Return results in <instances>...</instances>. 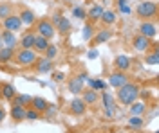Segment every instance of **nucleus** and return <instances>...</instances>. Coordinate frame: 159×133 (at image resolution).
I'll return each instance as SVG.
<instances>
[{"mask_svg":"<svg viewBox=\"0 0 159 133\" xmlns=\"http://www.w3.org/2000/svg\"><path fill=\"white\" fill-rule=\"evenodd\" d=\"M139 94H141V88H139L138 83H127V85H123L121 88H118V101L121 104H127L130 106L134 101H138Z\"/></svg>","mask_w":159,"mask_h":133,"instance_id":"obj_1","label":"nucleus"},{"mask_svg":"<svg viewBox=\"0 0 159 133\" xmlns=\"http://www.w3.org/2000/svg\"><path fill=\"white\" fill-rule=\"evenodd\" d=\"M15 63L18 67H31L34 65L36 60H38V54L33 51V49H20L18 52H15Z\"/></svg>","mask_w":159,"mask_h":133,"instance_id":"obj_2","label":"nucleus"},{"mask_svg":"<svg viewBox=\"0 0 159 133\" xmlns=\"http://www.w3.org/2000/svg\"><path fill=\"white\" fill-rule=\"evenodd\" d=\"M156 13H157V4L156 2H150V0L139 2L138 7H136V15H138L139 18H143V20L156 16Z\"/></svg>","mask_w":159,"mask_h":133,"instance_id":"obj_3","label":"nucleus"},{"mask_svg":"<svg viewBox=\"0 0 159 133\" xmlns=\"http://www.w3.org/2000/svg\"><path fill=\"white\" fill-rule=\"evenodd\" d=\"M36 32H38V36H42V38L51 40V38L56 34V29H54V25L51 23V20L42 18V20L36 22Z\"/></svg>","mask_w":159,"mask_h":133,"instance_id":"obj_4","label":"nucleus"},{"mask_svg":"<svg viewBox=\"0 0 159 133\" xmlns=\"http://www.w3.org/2000/svg\"><path fill=\"white\" fill-rule=\"evenodd\" d=\"M51 23L54 25V29H56L60 34H67V32L70 31V20H69V18H65L63 15H60V13L52 15Z\"/></svg>","mask_w":159,"mask_h":133,"instance_id":"obj_5","label":"nucleus"},{"mask_svg":"<svg viewBox=\"0 0 159 133\" xmlns=\"http://www.w3.org/2000/svg\"><path fill=\"white\" fill-rule=\"evenodd\" d=\"M0 40H2V47H7V49H15L16 51L18 40H16V34L15 32H11V31L0 32Z\"/></svg>","mask_w":159,"mask_h":133,"instance_id":"obj_6","label":"nucleus"},{"mask_svg":"<svg viewBox=\"0 0 159 133\" xmlns=\"http://www.w3.org/2000/svg\"><path fill=\"white\" fill-rule=\"evenodd\" d=\"M22 27V20L18 15H9L7 18H4V29L11 32H16Z\"/></svg>","mask_w":159,"mask_h":133,"instance_id":"obj_7","label":"nucleus"},{"mask_svg":"<svg viewBox=\"0 0 159 133\" xmlns=\"http://www.w3.org/2000/svg\"><path fill=\"white\" fill-rule=\"evenodd\" d=\"M132 45H134V49L138 52H148V49L152 47V41H150V38H145V36L138 34V36L132 40Z\"/></svg>","mask_w":159,"mask_h":133,"instance_id":"obj_8","label":"nucleus"},{"mask_svg":"<svg viewBox=\"0 0 159 133\" xmlns=\"http://www.w3.org/2000/svg\"><path fill=\"white\" fill-rule=\"evenodd\" d=\"M127 83H129V76H127L125 72H114L109 77V85L114 86V88H121V86L127 85Z\"/></svg>","mask_w":159,"mask_h":133,"instance_id":"obj_9","label":"nucleus"},{"mask_svg":"<svg viewBox=\"0 0 159 133\" xmlns=\"http://www.w3.org/2000/svg\"><path fill=\"white\" fill-rule=\"evenodd\" d=\"M101 101H103V106H105V115H107V117H112V115H114V108H116L114 97H112L109 92H103L101 94Z\"/></svg>","mask_w":159,"mask_h":133,"instance_id":"obj_10","label":"nucleus"},{"mask_svg":"<svg viewBox=\"0 0 159 133\" xmlns=\"http://www.w3.org/2000/svg\"><path fill=\"white\" fill-rule=\"evenodd\" d=\"M31 101H33V97L27 95V94H16L15 97H13V106H22V108H29L31 106Z\"/></svg>","mask_w":159,"mask_h":133,"instance_id":"obj_11","label":"nucleus"},{"mask_svg":"<svg viewBox=\"0 0 159 133\" xmlns=\"http://www.w3.org/2000/svg\"><path fill=\"white\" fill-rule=\"evenodd\" d=\"M139 32H141V36H145V38H154V36L157 34V29H156L154 23H150V22H143L141 27H139Z\"/></svg>","mask_w":159,"mask_h":133,"instance_id":"obj_12","label":"nucleus"},{"mask_svg":"<svg viewBox=\"0 0 159 133\" xmlns=\"http://www.w3.org/2000/svg\"><path fill=\"white\" fill-rule=\"evenodd\" d=\"M69 104H70V106H69L70 113H74V115H83L85 110H87V104L81 101V99H72Z\"/></svg>","mask_w":159,"mask_h":133,"instance_id":"obj_13","label":"nucleus"},{"mask_svg":"<svg viewBox=\"0 0 159 133\" xmlns=\"http://www.w3.org/2000/svg\"><path fill=\"white\" fill-rule=\"evenodd\" d=\"M114 67L118 69V72H125L130 69V58L125 54H119L118 58L114 60Z\"/></svg>","mask_w":159,"mask_h":133,"instance_id":"obj_14","label":"nucleus"},{"mask_svg":"<svg viewBox=\"0 0 159 133\" xmlns=\"http://www.w3.org/2000/svg\"><path fill=\"white\" fill-rule=\"evenodd\" d=\"M145 112H147V102L134 101L130 104V117H141Z\"/></svg>","mask_w":159,"mask_h":133,"instance_id":"obj_15","label":"nucleus"},{"mask_svg":"<svg viewBox=\"0 0 159 133\" xmlns=\"http://www.w3.org/2000/svg\"><path fill=\"white\" fill-rule=\"evenodd\" d=\"M18 16H20V20H22V25H29L31 27L33 23H36V15L31 9H24Z\"/></svg>","mask_w":159,"mask_h":133,"instance_id":"obj_16","label":"nucleus"},{"mask_svg":"<svg viewBox=\"0 0 159 133\" xmlns=\"http://www.w3.org/2000/svg\"><path fill=\"white\" fill-rule=\"evenodd\" d=\"M34 40H36V32H25L20 40V49H33L34 45Z\"/></svg>","mask_w":159,"mask_h":133,"instance_id":"obj_17","label":"nucleus"},{"mask_svg":"<svg viewBox=\"0 0 159 133\" xmlns=\"http://www.w3.org/2000/svg\"><path fill=\"white\" fill-rule=\"evenodd\" d=\"M0 90H2V97L7 99V101H13V97L16 95V88H15L11 83H4V85H0Z\"/></svg>","mask_w":159,"mask_h":133,"instance_id":"obj_18","label":"nucleus"},{"mask_svg":"<svg viewBox=\"0 0 159 133\" xmlns=\"http://www.w3.org/2000/svg\"><path fill=\"white\" fill-rule=\"evenodd\" d=\"M49 45H51L49 40H45V38H42V36L36 34V40H34V45H33V51L36 52V54H43Z\"/></svg>","mask_w":159,"mask_h":133,"instance_id":"obj_19","label":"nucleus"},{"mask_svg":"<svg viewBox=\"0 0 159 133\" xmlns=\"http://www.w3.org/2000/svg\"><path fill=\"white\" fill-rule=\"evenodd\" d=\"M31 108L42 113V112H45V110L49 108V102L45 101L43 97H33V101H31Z\"/></svg>","mask_w":159,"mask_h":133,"instance_id":"obj_20","label":"nucleus"},{"mask_svg":"<svg viewBox=\"0 0 159 133\" xmlns=\"http://www.w3.org/2000/svg\"><path fill=\"white\" fill-rule=\"evenodd\" d=\"M34 67H36V70H38L40 74L51 72L52 70V61H51V60H45V58H38L36 63H34Z\"/></svg>","mask_w":159,"mask_h":133,"instance_id":"obj_21","label":"nucleus"},{"mask_svg":"<svg viewBox=\"0 0 159 133\" xmlns=\"http://www.w3.org/2000/svg\"><path fill=\"white\" fill-rule=\"evenodd\" d=\"M67 88H69V92H70V94H80V92H83V81H81L78 76H76V77L69 79V85H67Z\"/></svg>","mask_w":159,"mask_h":133,"instance_id":"obj_22","label":"nucleus"},{"mask_svg":"<svg viewBox=\"0 0 159 133\" xmlns=\"http://www.w3.org/2000/svg\"><path fill=\"white\" fill-rule=\"evenodd\" d=\"M103 11H105V9H103L99 4H94V6L89 9V20H90V22L101 20V15H103Z\"/></svg>","mask_w":159,"mask_h":133,"instance_id":"obj_23","label":"nucleus"},{"mask_svg":"<svg viewBox=\"0 0 159 133\" xmlns=\"http://www.w3.org/2000/svg\"><path fill=\"white\" fill-rule=\"evenodd\" d=\"M11 119L13 121H25V108H22V106H13L11 108Z\"/></svg>","mask_w":159,"mask_h":133,"instance_id":"obj_24","label":"nucleus"},{"mask_svg":"<svg viewBox=\"0 0 159 133\" xmlns=\"http://www.w3.org/2000/svg\"><path fill=\"white\" fill-rule=\"evenodd\" d=\"M15 49H7V47H2L0 49V61L2 63H9L15 58Z\"/></svg>","mask_w":159,"mask_h":133,"instance_id":"obj_25","label":"nucleus"},{"mask_svg":"<svg viewBox=\"0 0 159 133\" xmlns=\"http://www.w3.org/2000/svg\"><path fill=\"white\" fill-rule=\"evenodd\" d=\"M81 101L85 102V104H94V102L98 101V94H96V90H83Z\"/></svg>","mask_w":159,"mask_h":133,"instance_id":"obj_26","label":"nucleus"},{"mask_svg":"<svg viewBox=\"0 0 159 133\" xmlns=\"http://www.w3.org/2000/svg\"><path fill=\"white\" fill-rule=\"evenodd\" d=\"M110 36H112V32L109 29H103V31H99L96 36H94V43L98 45V43H103V41H109Z\"/></svg>","mask_w":159,"mask_h":133,"instance_id":"obj_27","label":"nucleus"},{"mask_svg":"<svg viewBox=\"0 0 159 133\" xmlns=\"http://www.w3.org/2000/svg\"><path fill=\"white\" fill-rule=\"evenodd\" d=\"M101 22H103L105 25H112V23H116V13H114V11H103V15H101Z\"/></svg>","mask_w":159,"mask_h":133,"instance_id":"obj_28","label":"nucleus"},{"mask_svg":"<svg viewBox=\"0 0 159 133\" xmlns=\"http://www.w3.org/2000/svg\"><path fill=\"white\" fill-rule=\"evenodd\" d=\"M90 90H107V83L103 79H87Z\"/></svg>","mask_w":159,"mask_h":133,"instance_id":"obj_29","label":"nucleus"},{"mask_svg":"<svg viewBox=\"0 0 159 133\" xmlns=\"http://www.w3.org/2000/svg\"><path fill=\"white\" fill-rule=\"evenodd\" d=\"M11 11H13V6H11L9 2H0V20L7 18L11 15Z\"/></svg>","mask_w":159,"mask_h":133,"instance_id":"obj_30","label":"nucleus"},{"mask_svg":"<svg viewBox=\"0 0 159 133\" xmlns=\"http://www.w3.org/2000/svg\"><path fill=\"white\" fill-rule=\"evenodd\" d=\"M72 16L78 18V20H85L87 18V11L83 9L81 6H76V7H72Z\"/></svg>","mask_w":159,"mask_h":133,"instance_id":"obj_31","label":"nucleus"},{"mask_svg":"<svg viewBox=\"0 0 159 133\" xmlns=\"http://www.w3.org/2000/svg\"><path fill=\"white\" fill-rule=\"evenodd\" d=\"M157 61H159L157 51H154L152 54H147V58H145V63H147V65H157Z\"/></svg>","mask_w":159,"mask_h":133,"instance_id":"obj_32","label":"nucleus"},{"mask_svg":"<svg viewBox=\"0 0 159 133\" xmlns=\"http://www.w3.org/2000/svg\"><path fill=\"white\" fill-rule=\"evenodd\" d=\"M83 40H90L92 36H94V27H92V23H87L85 27H83Z\"/></svg>","mask_w":159,"mask_h":133,"instance_id":"obj_33","label":"nucleus"},{"mask_svg":"<svg viewBox=\"0 0 159 133\" xmlns=\"http://www.w3.org/2000/svg\"><path fill=\"white\" fill-rule=\"evenodd\" d=\"M43 54H45V60H52V58L58 54V47H56V45H49Z\"/></svg>","mask_w":159,"mask_h":133,"instance_id":"obj_34","label":"nucleus"},{"mask_svg":"<svg viewBox=\"0 0 159 133\" xmlns=\"http://www.w3.org/2000/svg\"><path fill=\"white\" fill-rule=\"evenodd\" d=\"M25 119L27 121H36V119H40V112H36V110H33V108H25Z\"/></svg>","mask_w":159,"mask_h":133,"instance_id":"obj_35","label":"nucleus"},{"mask_svg":"<svg viewBox=\"0 0 159 133\" xmlns=\"http://www.w3.org/2000/svg\"><path fill=\"white\" fill-rule=\"evenodd\" d=\"M129 126L130 128H141V126H143V119H141V117H130Z\"/></svg>","mask_w":159,"mask_h":133,"instance_id":"obj_36","label":"nucleus"},{"mask_svg":"<svg viewBox=\"0 0 159 133\" xmlns=\"http://www.w3.org/2000/svg\"><path fill=\"white\" fill-rule=\"evenodd\" d=\"M52 79H54L56 83L63 81V79H65V74H63V72H54V74H52Z\"/></svg>","mask_w":159,"mask_h":133,"instance_id":"obj_37","label":"nucleus"},{"mask_svg":"<svg viewBox=\"0 0 159 133\" xmlns=\"http://www.w3.org/2000/svg\"><path fill=\"white\" fill-rule=\"evenodd\" d=\"M119 9H121V13H123V15H129V13H130V7H129V6H121Z\"/></svg>","mask_w":159,"mask_h":133,"instance_id":"obj_38","label":"nucleus"},{"mask_svg":"<svg viewBox=\"0 0 159 133\" xmlns=\"http://www.w3.org/2000/svg\"><path fill=\"white\" fill-rule=\"evenodd\" d=\"M4 117H6V110H4V108L0 106V123L4 121Z\"/></svg>","mask_w":159,"mask_h":133,"instance_id":"obj_39","label":"nucleus"},{"mask_svg":"<svg viewBox=\"0 0 159 133\" xmlns=\"http://www.w3.org/2000/svg\"><path fill=\"white\" fill-rule=\"evenodd\" d=\"M89 58H90V60H94V58H98V52H96V51H90V52H89Z\"/></svg>","mask_w":159,"mask_h":133,"instance_id":"obj_40","label":"nucleus"},{"mask_svg":"<svg viewBox=\"0 0 159 133\" xmlns=\"http://www.w3.org/2000/svg\"><path fill=\"white\" fill-rule=\"evenodd\" d=\"M118 6L121 7V6H127V0H118Z\"/></svg>","mask_w":159,"mask_h":133,"instance_id":"obj_41","label":"nucleus"},{"mask_svg":"<svg viewBox=\"0 0 159 133\" xmlns=\"http://www.w3.org/2000/svg\"><path fill=\"white\" fill-rule=\"evenodd\" d=\"M0 49H2V40H0Z\"/></svg>","mask_w":159,"mask_h":133,"instance_id":"obj_42","label":"nucleus"},{"mask_svg":"<svg viewBox=\"0 0 159 133\" xmlns=\"http://www.w3.org/2000/svg\"><path fill=\"white\" fill-rule=\"evenodd\" d=\"M0 97H2V90H0Z\"/></svg>","mask_w":159,"mask_h":133,"instance_id":"obj_43","label":"nucleus"}]
</instances>
